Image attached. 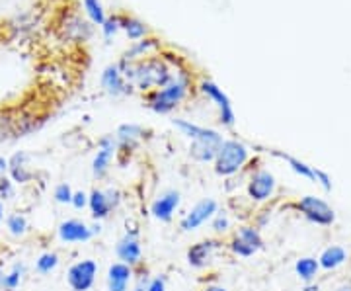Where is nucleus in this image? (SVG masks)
I'll return each instance as SVG.
<instances>
[{"mask_svg":"<svg viewBox=\"0 0 351 291\" xmlns=\"http://www.w3.org/2000/svg\"><path fill=\"white\" fill-rule=\"evenodd\" d=\"M221 246V242L219 241H211V239H207V241H199L195 242V244H191L188 251V262L191 268H205L209 262H211V258H213L215 251Z\"/></svg>","mask_w":351,"mask_h":291,"instance_id":"13","label":"nucleus"},{"mask_svg":"<svg viewBox=\"0 0 351 291\" xmlns=\"http://www.w3.org/2000/svg\"><path fill=\"white\" fill-rule=\"evenodd\" d=\"M125 30L127 34H129V38L133 39L145 36V25L141 24V22H137V20H129V22H125Z\"/></svg>","mask_w":351,"mask_h":291,"instance_id":"34","label":"nucleus"},{"mask_svg":"<svg viewBox=\"0 0 351 291\" xmlns=\"http://www.w3.org/2000/svg\"><path fill=\"white\" fill-rule=\"evenodd\" d=\"M115 27H117V18H112L110 22H106V36H110L112 32H115Z\"/></svg>","mask_w":351,"mask_h":291,"instance_id":"38","label":"nucleus"},{"mask_svg":"<svg viewBox=\"0 0 351 291\" xmlns=\"http://www.w3.org/2000/svg\"><path fill=\"white\" fill-rule=\"evenodd\" d=\"M201 90H203L205 96H209L211 100L217 102V106H219V110H221V121L228 127L232 126V124H234V112H232L230 100H228V96H226L225 92L219 89L215 82H209V80H205V82L201 84Z\"/></svg>","mask_w":351,"mask_h":291,"instance_id":"11","label":"nucleus"},{"mask_svg":"<svg viewBox=\"0 0 351 291\" xmlns=\"http://www.w3.org/2000/svg\"><path fill=\"white\" fill-rule=\"evenodd\" d=\"M188 76L182 73V75L178 76V78H174L168 86L152 92V110L158 112V114H168L170 110H174L176 106L186 98V94H188Z\"/></svg>","mask_w":351,"mask_h":291,"instance_id":"3","label":"nucleus"},{"mask_svg":"<svg viewBox=\"0 0 351 291\" xmlns=\"http://www.w3.org/2000/svg\"><path fill=\"white\" fill-rule=\"evenodd\" d=\"M6 172H8V159L0 156V178L6 176Z\"/></svg>","mask_w":351,"mask_h":291,"instance_id":"37","label":"nucleus"},{"mask_svg":"<svg viewBox=\"0 0 351 291\" xmlns=\"http://www.w3.org/2000/svg\"><path fill=\"white\" fill-rule=\"evenodd\" d=\"M115 151H117V139H113V137H104V139L100 141V151H98V154H96L94 161H92V174H94V178L101 180V178L108 174Z\"/></svg>","mask_w":351,"mask_h":291,"instance_id":"10","label":"nucleus"},{"mask_svg":"<svg viewBox=\"0 0 351 291\" xmlns=\"http://www.w3.org/2000/svg\"><path fill=\"white\" fill-rule=\"evenodd\" d=\"M174 126L184 133L188 135L191 141H209V143H223V137L213 131V129H205V127L195 126V124H189V121H184V119H174Z\"/></svg>","mask_w":351,"mask_h":291,"instance_id":"16","label":"nucleus"},{"mask_svg":"<svg viewBox=\"0 0 351 291\" xmlns=\"http://www.w3.org/2000/svg\"><path fill=\"white\" fill-rule=\"evenodd\" d=\"M314 184H318L324 191H332V188H334L332 176L328 172H324V170H320V168H316V182Z\"/></svg>","mask_w":351,"mask_h":291,"instance_id":"32","label":"nucleus"},{"mask_svg":"<svg viewBox=\"0 0 351 291\" xmlns=\"http://www.w3.org/2000/svg\"><path fill=\"white\" fill-rule=\"evenodd\" d=\"M211 227H213L215 233H226L228 227H230V221H228V217L225 213H215Z\"/></svg>","mask_w":351,"mask_h":291,"instance_id":"33","label":"nucleus"},{"mask_svg":"<svg viewBox=\"0 0 351 291\" xmlns=\"http://www.w3.org/2000/svg\"><path fill=\"white\" fill-rule=\"evenodd\" d=\"M147 291H166V279L160 278V276H158V278L149 279Z\"/></svg>","mask_w":351,"mask_h":291,"instance_id":"36","label":"nucleus"},{"mask_svg":"<svg viewBox=\"0 0 351 291\" xmlns=\"http://www.w3.org/2000/svg\"><path fill=\"white\" fill-rule=\"evenodd\" d=\"M336 291H351V283H348V281H346V283L338 286V290Z\"/></svg>","mask_w":351,"mask_h":291,"instance_id":"42","label":"nucleus"},{"mask_svg":"<svg viewBox=\"0 0 351 291\" xmlns=\"http://www.w3.org/2000/svg\"><path fill=\"white\" fill-rule=\"evenodd\" d=\"M14 196V182L10 176L0 178V200H10Z\"/></svg>","mask_w":351,"mask_h":291,"instance_id":"31","label":"nucleus"},{"mask_svg":"<svg viewBox=\"0 0 351 291\" xmlns=\"http://www.w3.org/2000/svg\"><path fill=\"white\" fill-rule=\"evenodd\" d=\"M98 264L94 260H80L66 272V281L73 291H88L96 283Z\"/></svg>","mask_w":351,"mask_h":291,"instance_id":"5","label":"nucleus"},{"mask_svg":"<svg viewBox=\"0 0 351 291\" xmlns=\"http://www.w3.org/2000/svg\"><path fill=\"white\" fill-rule=\"evenodd\" d=\"M215 172L219 176H232L248 163V149L240 141H223L221 149L215 156Z\"/></svg>","mask_w":351,"mask_h":291,"instance_id":"2","label":"nucleus"},{"mask_svg":"<svg viewBox=\"0 0 351 291\" xmlns=\"http://www.w3.org/2000/svg\"><path fill=\"white\" fill-rule=\"evenodd\" d=\"M24 266L22 264H16V266L8 272V274H4V279H2V290L4 291H16L20 286H22V279H24Z\"/></svg>","mask_w":351,"mask_h":291,"instance_id":"25","label":"nucleus"},{"mask_svg":"<svg viewBox=\"0 0 351 291\" xmlns=\"http://www.w3.org/2000/svg\"><path fill=\"white\" fill-rule=\"evenodd\" d=\"M306 221H311L318 227H330L336 221V211L332 209V205L316 196H304L299 202L293 205Z\"/></svg>","mask_w":351,"mask_h":291,"instance_id":"4","label":"nucleus"},{"mask_svg":"<svg viewBox=\"0 0 351 291\" xmlns=\"http://www.w3.org/2000/svg\"><path fill=\"white\" fill-rule=\"evenodd\" d=\"M2 279H4V270L0 268V286H2Z\"/></svg>","mask_w":351,"mask_h":291,"instance_id":"44","label":"nucleus"},{"mask_svg":"<svg viewBox=\"0 0 351 291\" xmlns=\"http://www.w3.org/2000/svg\"><path fill=\"white\" fill-rule=\"evenodd\" d=\"M147 286H149V281H147V279H141L138 286L135 288V291H147Z\"/></svg>","mask_w":351,"mask_h":291,"instance_id":"40","label":"nucleus"},{"mask_svg":"<svg viewBox=\"0 0 351 291\" xmlns=\"http://www.w3.org/2000/svg\"><path fill=\"white\" fill-rule=\"evenodd\" d=\"M143 135V129L138 126H121L117 129V147L121 149H135L137 141Z\"/></svg>","mask_w":351,"mask_h":291,"instance_id":"21","label":"nucleus"},{"mask_svg":"<svg viewBox=\"0 0 351 291\" xmlns=\"http://www.w3.org/2000/svg\"><path fill=\"white\" fill-rule=\"evenodd\" d=\"M2 219H4V207H2V202H0V223H2Z\"/></svg>","mask_w":351,"mask_h":291,"instance_id":"43","label":"nucleus"},{"mask_svg":"<svg viewBox=\"0 0 351 291\" xmlns=\"http://www.w3.org/2000/svg\"><path fill=\"white\" fill-rule=\"evenodd\" d=\"M203 291H226L223 286H207Z\"/></svg>","mask_w":351,"mask_h":291,"instance_id":"41","label":"nucleus"},{"mask_svg":"<svg viewBox=\"0 0 351 291\" xmlns=\"http://www.w3.org/2000/svg\"><path fill=\"white\" fill-rule=\"evenodd\" d=\"M94 237L92 227H88L84 221L78 219H66L59 225V239L63 242H86Z\"/></svg>","mask_w":351,"mask_h":291,"instance_id":"12","label":"nucleus"},{"mask_svg":"<svg viewBox=\"0 0 351 291\" xmlns=\"http://www.w3.org/2000/svg\"><path fill=\"white\" fill-rule=\"evenodd\" d=\"M318 262H320V270H326V272L338 270L339 266H343L348 262V251L339 244H330L318 256Z\"/></svg>","mask_w":351,"mask_h":291,"instance_id":"17","label":"nucleus"},{"mask_svg":"<svg viewBox=\"0 0 351 291\" xmlns=\"http://www.w3.org/2000/svg\"><path fill=\"white\" fill-rule=\"evenodd\" d=\"M182 203V196L180 191L176 190H166L162 191L154 202L151 203V213L154 219L162 221V223H170L174 219V213L178 211Z\"/></svg>","mask_w":351,"mask_h":291,"instance_id":"8","label":"nucleus"},{"mask_svg":"<svg viewBox=\"0 0 351 291\" xmlns=\"http://www.w3.org/2000/svg\"><path fill=\"white\" fill-rule=\"evenodd\" d=\"M84 6H86L90 18H92L96 24H106V18H104V10H101L100 0H84Z\"/></svg>","mask_w":351,"mask_h":291,"instance_id":"29","label":"nucleus"},{"mask_svg":"<svg viewBox=\"0 0 351 291\" xmlns=\"http://www.w3.org/2000/svg\"><path fill=\"white\" fill-rule=\"evenodd\" d=\"M73 188L66 184V182H61L57 188H55V191H53V198H55V202L57 203H63V205H66V203L73 202Z\"/></svg>","mask_w":351,"mask_h":291,"instance_id":"28","label":"nucleus"},{"mask_svg":"<svg viewBox=\"0 0 351 291\" xmlns=\"http://www.w3.org/2000/svg\"><path fill=\"white\" fill-rule=\"evenodd\" d=\"M63 30V36L69 39H75V41H80L90 36V27H88L86 22H82L80 18L73 16L71 20H66L64 25H61Z\"/></svg>","mask_w":351,"mask_h":291,"instance_id":"22","label":"nucleus"},{"mask_svg":"<svg viewBox=\"0 0 351 291\" xmlns=\"http://www.w3.org/2000/svg\"><path fill=\"white\" fill-rule=\"evenodd\" d=\"M217 209H219V203L215 202L213 198H205V200L195 203L184 216V219L180 221V227H182V231H195L203 223H207L209 219H213Z\"/></svg>","mask_w":351,"mask_h":291,"instance_id":"6","label":"nucleus"},{"mask_svg":"<svg viewBox=\"0 0 351 291\" xmlns=\"http://www.w3.org/2000/svg\"><path fill=\"white\" fill-rule=\"evenodd\" d=\"M115 254H117L119 262H123L131 268L137 266L143 258V248H141L137 233H127L123 239H119L117 246H115Z\"/></svg>","mask_w":351,"mask_h":291,"instance_id":"9","label":"nucleus"},{"mask_svg":"<svg viewBox=\"0 0 351 291\" xmlns=\"http://www.w3.org/2000/svg\"><path fill=\"white\" fill-rule=\"evenodd\" d=\"M133 278V268L123 262H115L108 270V291H127Z\"/></svg>","mask_w":351,"mask_h":291,"instance_id":"15","label":"nucleus"},{"mask_svg":"<svg viewBox=\"0 0 351 291\" xmlns=\"http://www.w3.org/2000/svg\"><path fill=\"white\" fill-rule=\"evenodd\" d=\"M88 207H90V213L96 221L110 217V213L113 211V205L106 190H92V194L88 196Z\"/></svg>","mask_w":351,"mask_h":291,"instance_id":"18","label":"nucleus"},{"mask_svg":"<svg viewBox=\"0 0 351 291\" xmlns=\"http://www.w3.org/2000/svg\"><path fill=\"white\" fill-rule=\"evenodd\" d=\"M8 176L16 184H27L36 178V172L27 168V154L16 152L12 159H8Z\"/></svg>","mask_w":351,"mask_h":291,"instance_id":"14","label":"nucleus"},{"mask_svg":"<svg viewBox=\"0 0 351 291\" xmlns=\"http://www.w3.org/2000/svg\"><path fill=\"white\" fill-rule=\"evenodd\" d=\"M57 266H59V256L55 253H43L36 260V270H38V274H41V276L51 274Z\"/></svg>","mask_w":351,"mask_h":291,"instance_id":"26","label":"nucleus"},{"mask_svg":"<svg viewBox=\"0 0 351 291\" xmlns=\"http://www.w3.org/2000/svg\"><path fill=\"white\" fill-rule=\"evenodd\" d=\"M318 272H320V262L314 256H302L295 262V274L304 283H313L316 276H318Z\"/></svg>","mask_w":351,"mask_h":291,"instance_id":"20","label":"nucleus"},{"mask_svg":"<svg viewBox=\"0 0 351 291\" xmlns=\"http://www.w3.org/2000/svg\"><path fill=\"white\" fill-rule=\"evenodd\" d=\"M237 237H239L240 241H244L248 246H252L256 253L260 251L263 246V239L262 235H260V231L256 227H250V225H244V227L239 229V233H237Z\"/></svg>","mask_w":351,"mask_h":291,"instance_id":"24","label":"nucleus"},{"mask_svg":"<svg viewBox=\"0 0 351 291\" xmlns=\"http://www.w3.org/2000/svg\"><path fill=\"white\" fill-rule=\"evenodd\" d=\"M276 191V176L269 170H256L248 182V198L252 202H267Z\"/></svg>","mask_w":351,"mask_h":291,"instance_id":"7","label":"nucleus"},{"mask_svg":"<svg viewBox=\"0 0 351 291\" xmlns=\"http://www.w3.org/2000/svg\"><path fill=\"white\" fill-rule=\"evenodd\" d=\"M71 205L75 207V209H84L88 205V194L86 191H75L73 194V202H71Z\"/></svg>","mask_w":351,"mask_h":291,"instance_id":"35","label":"nucleus"},{"mask_svg":"<svg viewBox=\"0 0 351 291\" xmlns=\"http://www.w3.org/2000/svg\"><path fill=\"white\" fill-rule=\"evenodd\" d=\"M119 69L123 73V78L129 80V84H135L143 92H149V90L154 89L160 90L174 80V75L170 73V67L166 65V61L156 59V57L138 61V63L129 61V67L119 65Z\"/></svg>","mask_w":351,"mask_h":291,"instance_id":"1","label":"nucleus"},{"mask_svg":"<svg viewBox=\"0 0 351 291\" xmlns=\"http://www.w3.org/2000/svg\"><path fill=\"white\" fill-rule=\"evenodd\" d=\"M101 84L113 96H119V94L127 92L125 78H123V73H121L119 65H112V67L106 69V73L101 76Z\"/></svg>","mask_w":351,"mask_h":291,"instance_id":"19","label":"nucleus"},{"mask_svg":"<svg viewBox=\"0 0 351 291\" xmlns=\"http://www.w3.org/2000/svg\"><path fill=\"white\" fill-rule=\"evenodd\" d=\"M228 246H230V251H232V253L237 254V256H242V258H250V256L256 254V251H254L252 246H248L244 241H240L239 237H234Z\"/></svg>","mask_w":351,"mask_h":291,"instance_id":"30","label":"nucleus"},{"mask_svg":"<svg viewBox=\"0 0 351 291\" xmlns=\"http://www.w3.org/2000/svg\"><path fill=\"white\" fill-rule=\"evenodd\" d=\"M274 154L279 156V159H283V161H287V165L291 166V170H293L295 174L306 178V180H311V182H316V168H314V166L306 165V163H302V161L291 156V154H283V152H274Z\"/></svg>","mask_w":351,"mask_h":291,"instance_id":"23","label":"nucleus"},{"mask_svg":"<svg viewBox=\"0 0 351 291\" xmlns=\"http://www.w3.org/2000/svg\"><path fill=\"white\" fill-rule=\"evenodd\" d=\"M6 229L14 237H22L27 233V219L22 213H12L6 217Z\"/></svg>","mask_w":351,"mask_h":291,"instance_id":"27","label":"nucleus"},{"mask_svg":"<svg viewBox=\"0 0 351 291\" xmlns=\"http://www.w3.org/2000/svg\"><path fill=\"white\" fill-rule=\"evenodd\" d=\"M301 291H320V286L318 283H304V288Z\"/></svg>","mask_w":351,"mask_h":291,"instance_id":"39","label":"nucleus"}]
</instances>
